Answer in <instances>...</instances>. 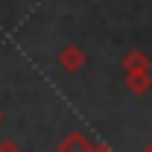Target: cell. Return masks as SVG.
Segmentation results:
<instances>
[{"mask_svg":"<svg viewBox=\"0 0 152 152\" xmlns=\"http://www.w3.org/2000/svg\"><path fill=\"white\" fill-rule=\"evenodd\" d=\"M58 67L64 70V73H79L82 67H85V61H88V56H85V50L82 47H76V44H67V47H61L58 50Z\"/></svg>","mask_w":152,"mask_h":152,"instance_id":"obj_1","label":"cell"},{"mask_svg":"<svg viewBox=\"0 0 152 152\" xmlns=\"http://www.w3.org/2000/svg\"><path fill=\"white\" fill-rule=\"evenodd\" d=\"M120 67H123V73H140V70H149V56L143 53V50H129L123 61H120Z\"/></svg>","mask_w":152,"mask_h":152,"instance_id":"obj_2","label":"cell"},{"mask_svg":"<svg viewBox=\"0 0 152 152\" xmlns=\"http://www.w3.org/2000/svg\"><path fill=\"white\" fill-rule=\"evenodd\" d=\"M58 152H91V140L82 132H67L64 140L58 143Z\"/></svg>","mask_w":152,"mask_h":152,"instance_id":"obj_3","label":"cell"},{"mask_svg":"<svg viewBox=\"0 0 152 152\" xmlns=\"http://www.w3.org/2000/svg\"><path fill=\"white\" fill-rule=\"evenodd\" d=\"M126 88L132 94H146L152 88V73L149 70H140V73H126Z\"/></svg>","mask_w":152,"mask_h":152,"instance_id":"obj_4","label":"cell"},{"mask_svg":"<svg viewBox=\"0 0 152 152\" xmlns=\"http://www.w3.org/2000/svg\"><path fill=\"white\" fill-rule=\"evenodd\" d=\"M0 152H20V146L15 140H0Z\"/></svg>","mask_w":152,"mask_h":152,"instance_id":"obj_5","label":"cell"},{"mask_svg":"<svg viewBox=\"0 0 152 152\" xmlns=\"http://www.w3.org/2000/svg\"><path fill=\"white\" fill-rule=\"evenodd\" d=\"M91 152H111V146H105V143H91Z\"/></svg>","mask_w":152,"mask_h":152,"instance_id":"obj_6","label":"cell"},{"mask_svg":"<svg viewBox=\"0 0 152 152\" xmlns=\"http://www.w3.org/2000/svg\"><path fill=\"white\" fill-rule=\"evenodd\" d=\"M140 152H152V140H149V143H146V146H143Z\"/></svg>","mask_w":152,"mask_h":152,"instance_id":"obj_7","label":"cell"},{"mask_svg":"<svg viewBox=\"0 0 152 152\" xmlns=\"http://www.w3.org/2000/svg\"><path fill=\"white\" fill-rule=\"evenodd\" d=\"M0 120H3V108H0Z\"/></svg>","mask_w":152,"mask_h":152,"instance_id":"obj_8","label":"cell"}]
</instances>
